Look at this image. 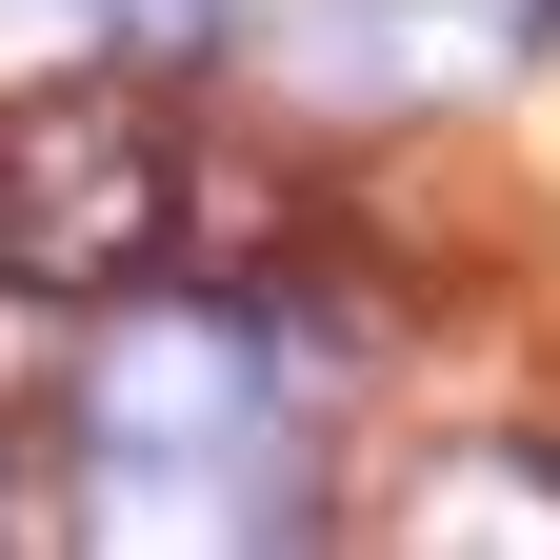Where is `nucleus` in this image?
I'll return each instance as SVG.
<instances>
[{"mask_svg":"<svg viewBox=\"0 0 560 560\" xmlns=\"http://www.w3.org/2000/svg\"><path fill=\"white\" fill-rule=\"evenodd\" d=\"M161 241H180V161H161V120H140V81L0 101V280H21V301H120Z\"/></svg>","mask_w":560,"mask_h":560,"instance_id":"nucleus-1","label":"nucleus"},{"mask_svg":"<svg viewBox=\"0 0 560 560\" xmlns=\"http://www.w3.org/2000/svg\"><path fill=\"white\" fill-rule=\"evenodd\" d=\"M81 420H101V460H120V480H161V460H221L241 420H260V340H241V320H140V340H101Z\"/></svg>","mask_w":560,"mask_h":560,"instance_id":"nucleus-2","label":"nucleus"},{"mask_svg":"<svg viewBox=\"0 0 560 560\" xmlns=\"http://www.w3.org/2000/svg\"><path fill=\"white\" fill-rule=\"evenodd\" d=\"M400 540H560V460H540V441H501V460H441Z\"/></svg>","mask_w":560,"mask_h":560,"instance_id":"nucleus-3","label":"nucleus"},{"mask_svg":"<svg viewBox=\"0 0 560 560\" xmlns=\"http://www.w3.org/2000/svg\"><path fill=\"white\" fill-rule=\"evenodd\" d=\"M180 180H200V241H221V260L280 241V180H260V161H180Z\"/></svg>","mask_w":560,"mask_h":560,"instance_id":"nucleus-4","label":"nucleus"},{"mask_svg":"<svg viewBox=\"0 0 560 560\" xmlns=\"http://www.w3.org/2000/svg\"><path fill=\"white\" fill-rule=\"evenodd\" d=\"M101 21H120V60H200V40H221V0H101Z\"/></svg>","mask_w":560,"mask_h":560,"instance_id":"nucleus-5","label":"nucleus"},{"mask_svg":"<svg viewBox=\"0 0 560 560\" xmlns=\"http://www.w3.org/2000/svg\"><path fill=\"white\" fill-rule=\"evenodd\" d=\"M441 21H460V40H540L560 0H441Z\"/></svg>","mask_w":560,"mask_h":560,"instance_id":"nucleus-6","label":"nucleus"}]
</instances>
